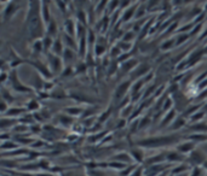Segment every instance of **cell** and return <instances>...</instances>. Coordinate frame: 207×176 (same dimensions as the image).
Masks as SVG:
<instances>
[{
  "label": "cell",
  "mask_w": 207,
  "mask_h": 176,
  "mask_svg": "<svg viewBox=\"0 0 207 176\" xmlns=\"http://www.w3.org/2000/svg\"><path fill=\"white\" fill-rule=\"evenodd\" d=\"M38 3L35 7H31L28 13V32L32 38H40L44 33L43 23H41V15L38 7Z\"/></svg>",
  "instance_id": "1"
},
{
  "label": "cell",
  "mask_w": 207,
  "mask_h": 176,
  "mask_svg": "<svg viewBox=\"0 0 207 176\" xmlns=\"http://www.w3.org/2000/svg\"><path fill=\"white\" fill-rule=\"evenodd\" d=\"M181 139L179 135H167V136H159V138H148V139H142L137 141V146L139 147H162V146H168L174 142H178Z\"/></svg>",
  "instance_id": "2"
},
{
  "label": "cell",
  "mask_w": 207,
  "mask_h": 176,
  "mask_svg": "<svg viewBox=\"0 0 207 176\" xmlns=\"http://www.w3.org/2000/svg\"><path fill=\"white\" fill-rule=\"evenodd\" d=\"M130 87H131V81L130 80H126L123 83H120L119 87H117L116 91H115V98L116 99H121L123 97H125V94L130 89Z\"/></svg>",
  "instance_id": "3"
},
{
  "label": "cell",
  "mask_w": 207,
  "mask_h": 176,
  "mask_svg": "<svg viewBox=\"0 0 207 176\" xmlns=\"http://www.w3.org/2000/svg\"><path fill=\"white\" fill-rule=\"evenodd\" d=\"M195 146L196 143L193 141H188V142H183L181 145L177 146V152H179L181 155L185 156L187 153H191L195 150Z\"/></svg>",
  "instance_id": "4"
},
{
  "label": "cell",
  "mask_w": 207,
  "mask_h": 176,
  "mask_svg": "<svg viewBox=\"0 0 207 176\" xmlns=\"http://www.w3.org/2000/svg\"><path fill=\"white\" fill-rule=\"evenodd\" d=\"M189 160L190 162H193L195 165H199V164H203L205 163V160H206V156L201 152V151H199V150H194L190 155H189Z\"/></svg>",
  "instance_id": "5"
},
{
  "label": "cell",
  "mask_w": 207,
  "mask_h": 176,
  "mask_svg": "<svg viewBox=\"0 0 207 176\" xmlns=\"http://www.w3.org/2000/svg\"><path fill=\"white\" fill-rule=\"evenodd\" d=\"M49 61H50V65L53 72H58L62 69V61L60 57H57L55 54H49Z\"/></svg>",
  "instance_id": "6"
},
{
  "label": "cell",
  "mask_w": 207,
  "mask_h": 176,
  "mask_svg": "<svg viewBox=\"0 0 207 176\" xmlns=\"http://www.w3.org/2000/svg\"><path fill=\"white\" fill-rule=\"evenodd\" d=\"M113 160H115V162H119V163H123V164H131L132 163V157H131V155H129V153H126V152H123V153H119V155H116V156H114L113 157Z\"/></svg>",
  "instance_id": "7"
},
{
  "label": "cell",
  "mask_w": 207,
  "mask_h": 176,
  "mask_svg": "<svg viewBox=\"0 0 207 176\" xmlns=\"http://www.w3.org/2000/svg\"><path fill=\"white\" fill-rule=\"evenodd\" d=\"M185 158V156L181 155L177 151H170L166 153V160H168L170 163H176V162H181Z\"/></svg>",
  "instance_id": "8"
},
{
  "label": "cell",
  "mask_w": 207,
  "mask_h": 176,
  "mask_svg": "<svg viewBox=\"0 0 207 176\" xmlns=\"http://www.w3.org/2000/svg\"><path fill=\"white\" fill-rule=\"evenodd\" d=\"M166 160V153H160V155H155L154 157H150L146 159V165H155V164H161L162 162Z\"/></svg>",
  "instance_id": "9"
},
{
  "label": "cell",
  "mask_w": 207,
  "mask_h": 176,
  "mask_svg": "<svg viewBox=\"0 0 207 176\" xmlns=\"http://www.w3.org/2000/svg\"><path fill=\"white\" fill-rule=\"evenodd\" d=\"M64 27H66V32L69 36L74 38L76 35V24L74 23L73 19H67L64 23Z\"/></svg>",
  "instance_id": "10"
},
{
  "label": "cell",
  "mask_w": 207,
  "mask_h": 176,
  "mask_svg": "<svg viewBox=\"0 0 207 176\" xmlns=\"http://www.w3.org/2000/svg\"><path fill=\"white\" fill-rule=\"evenodd\" d=\"M137 7H138V5H135V6H131L127 10H125V12L123 13V17H121V22H129L132 17H135Z\"/></svg>",
  "instance_id": "11"
},
{
  "label": "cell",
  "mask_w": 207,
  "mask_h": 176,
  "mask_svg": "<svg viewBox=\"0 0 207 176\" xmlns=\"http://www.w3.org/2000/svg\"><path fill=\"white\" fill-rule=\"evenodd\" d=\"M149 67L148 64H140L138 65V68H136L132 71V75H135V77H140V76H146V72L149 71Z\"/></svg>",
  "instance_id": "12"
},
{
  "label": "cell",
  "mask_w": 207,
  "mask_h": 176,
  "mask_svg": "<svg viewBox=\"0 0 207 176\" xmlns=\"http://www.w3.org/2000/svg\"><path fill=\"white\" fill-rule=\"evenodd\" d=\"M185 123H187V120L184 118L183 116H181V117H178V118L174 120V121L171 123L170 129H171V130H177V129H181L182 127H184V126H185Z\"/></svg>",
  "instance_id": "13"
},
{
  "label": "cell",
  "mask_w": 207,
  "mask_h": 176,
  "mask_svg": "<svg viewBox=\"0 0 207 176\" xmlns=\"http://www.w3.org/2000/svg\"><path fill=\"white\" fill-rule=\"evenodd\" d=\"M189 140H191L193 142L197 143V142H203L207 140V134H202V133H195L188 136Z\"/></svg>",
  "instance_id": "14"
},
{
  "label": "cell",
  "mask_w": 207,
  "mask_h": 176,
  "mask_svg": "<svg viewBox=\"0 0 207 176\" xmlns=\"http://www.w3.org/2000/svg\"><path fill=\"white\" fill-rule=\"evenodd\" d=\"M52 51H53V53H56V55L57 57H60L64 51H63V44L61 42V39H57L55 42H53V45H52Z\"/></svg>",
  "instance_id": "15"
},
{
  "label": "cell",
  "mask_w": 207,
  "mask_h": 176,
  "mask_svg": "<svg viewBox=\"0 0 207 176\" xmlns=\"http://www.w3.org/2000/svg\"><path fill=\"white\" fill-rule=\"evenodd\" d=\"M190 129L194 130V132H196V133L206 134V132H207V123H202V122L194 123V124L190 127Z\"/></svg>",
  "instance_id": "16"
},
{
  "label": "cell",
  "mask_w": 207,
  "mask_h": 176,
  "mask_svg": "<svg viewBox=\"0 0 207 176\" xmlns=\"http://www.w3.org/2000/svg\"><path fill=\"white\" fill-rule=\"evenodd\" d=\"M174 46H176V38H173V39H168V40H165V41L161 44L160 48H161V51H170V50L173 48Z\"/></svg>",
  "instance_id": "17"
},
{
  "label": "cell",
  "mask_w": 207,
  "mask_h": 176,
  "mask_svg": "<svg viewBox=\"0 0 207 176\" xmlns=\"http://www.w3.org/2000/svg\"><path fill=\"white\" fill-rule=\"evenodd\" d=\"M131 157L136 163H142L143 162V152L138 149H132L131 150Z\"/></svg>",
  "instance_id": "18"
},
{
  "label": "cell",
  "mask_w": 207,
  "mask_h": 176,
  "mask_svg": "<svg viewBox=\"0 0 207 176\" xmlns=\"http://www.w3.org/2000/svg\"><path fill=\"white\" fill-rule=\"evenodd\" d=\"M137 64H138V63H137L136 59H130L129 62H126V63H124V64L121 65V69H123L124 72H127V71H130V70H132V69H136V65H137Z\"/></svg>",
  "instance_id": "19"
},
{
  "label": "cell",
  "mask_w": 207,
  "mask_h": 176,
  "mask_svg": "<svg viewBox=\"0 0 207 176\" xmlns=\"http://www.w3.org/2000/svg\"><path fill=\"white\" fill-rule=\"evenodd\" d=\"M174 113H176V111L174 110H170V112L164 117V120L161 121V123H160V127H165V126H167V124H170V122L174 118Z\"/></svg>",
  "instance_id": "20"
},
{
  "label": "cell",
  "mask_w": 207,
  "mask_h": 176,
  "mask_svg": "<svg viewBox=\"0 0 207 176\" xmlns=\"http://www.w3.org/2000/svg\"><path fill=\"white\" fill-rule=\"evenodd\" d=\"M63 39H64V42H66V46L67 47H70L73 50H76V42L74 41V38L69 36L68 34H64Z\"/></svg>",
  "instance_id": "21"
},
{
  "label": "cell",
  "mask_w": 207,
  "mask_h": 176,
  "mask_svg": "<svg viewBox=\"0 0 207 176\" xmlns=\"http://www.w3.org/2000/svg\"><path fill=\"white\" fill-rule=\"evenodd\" d=\"M189 34L188 33H183V34H181V35H178V36H176V46H179V45H182L183 42H185L188 39H189Z\"/></svg>",
  "instance_id": "22"
},
{
  "label": "cell",
  "mask_w": 207,
  "mask_h": 176,
  "mask_svg": "<svg viewBox=\"0 0 207 176\" xmlns=\"http://www.w3.org/2000/svg\"><path fill=\"white\" fill-rule=\"evenodd\" d=\"M66 112L68 115H72V116H79L84 112V110L80 107H68V109H66Z\"/></svg>",
  "instance_id": "23"
},
{
  "label": "cell",
  "mask_w": 207,
  "mask_h": 176,
  "mask_svg": "<svg viewBox=\"0 0 207 176\" xmlns=\"http://www.w3.org/2000/svg\"><path fill=\"white\" fill-rule=\"evenodd\" d=\"M47 33H49V36H50V35L53 36V35H56V33H57V24H56L53 21H51L50 24H49V27H47Z\"/></svg>",
  "instance_id": "24"
},
{
  "label": "cell",
  "mask_w": 207,
  "mask_h": 176,
  "mask_svg": "<svg viewBox=\"0 0 207 176\" xmlns=\"http://www.w3.org/2000/svg\"><path fill=\"white\" fill-rule=\"evenodd\" d=\"M63 58H64V62L66 63H68L69 61H73L74 59V53H73V51H70V48H66L64 50V52H63Z\"/></svg>",
  "instance_id": "25"
},
{
  "label": "cell",
  "mask_w": 207,
  "mask_h": 176,
  "mask_svg": "<svg viewBox=\"0 0 207 176\" xmlns=\"http://www.w3.org/2000/svg\"><path fill=\"white\" fill-rule=\"evenodd\" d=\"M117 47L120 48V51H124V52H127L132 48V44L130 42H125V41H120L117 42Z\"/></svg>",
  "instance_id": "26"
},
{
  "label": "cell",
  "mask_w": 207,
  "mask_h": 176,
  "mask_svg": "<svg viewBox=\"0 0 207 176\" xmlns=\"http://www.w3.org/2000/svg\"><path fill=\"white\" fill-rule=\"evenodd\" d=\"M80 44V48H79V53H80V57H85V53H86V38H82L79 40Z\"/></svg>",
  "instance_id": "27"
},
{
  "label": "cell",
  "mask_w": 207,
  "mask_h": 176,
  "mask_svg": "<svg viewBox=\"0 0 207 176\" xmlns=\"http://www.w3.org/2000/svg\"><path fill=\"white\" fill-rule=\"evenodd\" d=\"M203 116H205V112H203V111H199V112L194 113L193 116H190L189 118H190L191 122H195V121H196V123H197L199 121H201V120L203 118Z\"/></svg>",
  "instance_id": "28"
},
{
  "label": "cell",
  "mask_w": 207,
  "mask_h": 176,
  "mask_svg": "<svg viewBox=\"0 0 207 176\" xmlns=\"http://www.w3.org/2000/svg\"><path fill=\"white\" fill-rule=\"evenodd\" d=\"M136 168H137V165L136 164H133V165H131V166H129V168H125L123 171H120L119 172V176H131L132 175V171L131 170H136Z\"/></svg>",
  "instance_id": "29"
},
{
  "label": "cell",
  "mask_w": 207,
  "mask_h": 176,
  "mask_svg": "<svg viewBox=\"0 0 207 176\" xmlns=\"http://www.w3.org/2000/svg\"><path fill=\"white\" fill-rule=\"evenodd\" d=\"M187 169H188V166L185 165V164H182V165H178V166H176L173 170H172V175H178V174H185V171H187Z\"/></svg>",
  "instance_id": "30"
},
{
  "label": "cell",
  "mask_w": 207,
  "mask_h": 176,
  "mask_svg": "<svg viewBox=\"0 0 207 176\" xmlns=\"http://www.w3.org/2000/svg\"><path fill=\"white\" fill-rule=\"evenodd\" d=\"M135 38H136V36H135V33H133V32H126V33L124 34L121 41H125V42H130V44H131V41L135 40Z\"/></svg>",
  "instance_id": "31"
},
{
  "label": "cell",
  "mask_w": 207,
  "mask_h": 176,
  "mask_svg": "<svg viewBox=\"0 0 207 176\" xmlns=\"http://www.w3.org/2000/svg\"><path fill=\"white\" fill-rule=\"evenodd\" d=\"M104 52H105V46L98 42V44L95 46V54L99 57V55H102Z\"/></svg>",
  "instance_id": "32"
},
{
  "label": "cell",
  "mask_w": 207,
  "mask_h": 176,
  "mask_svg": "<svg viewBox=\"0 0 207 176\" xmlns=\"http://www.w3.org/2000/svg\"><path fill=\"white\" fill-rule=\"evenodd\" d=\"M87 40H88V44H91V45L95 44L96 36H95V32L92 30V29H88L87 30Z\"/></svg>",
  "instance_id": "33"
},
{
  "label": "cell",
  "mask_w": 207,
  "mask_h": 176,
  "mask_svg": "<svg viewBox=\"0 0 207 176\" xmlns=\"http://www.w3.org/2000/svg\"><path fill=\"white\" fill-rule=\"evenodd\" d=\"M145 10H146V7L145 6H139V7H137V11H136V15H135V18H137V19H139V18H142L143 17V15H144V12H145Z\"/></svg>",
  "instance_id": "34"
},
{
  "label": "cell",
  "mask_w": 207,
  "mask_h": 176,
  "mask_svg": "<svg viewBox=\"0 0 207 176\" xmlns=\"http://www.w3.org/2000/svg\"><path fill=\"white\" fill-rule=\"evenodd\" d=\"M44 6H43V13H41V16L44 17V21L46 22V23H49L50 22V15H49V9H47V6H45V3L43 4Z\"/></svg>",
  "instance_id": "35"
},
{
  "label": "cell",
  "mask_w": 207,
  "mask_h": 176,
  "mask_svg": "<svg viewBox=\"0 0 207 176\" xmlns=\"http://www.w3.org/2000/svg\"><path fill=\"white\" fill-rule=\"evenodd\" d=\"M53 44H52V39H51V36H46L45 39H44V42H43V47L45 48V50H49L51 46H52Z\"/></svg>",
  "instance_id": "36"
},
{
  "label": "cell",
  "mask_w": 207,
  "mask_h": 176,
  "mask_svg": "<svg viewBox=\"0 0 207 176\" xmlns=\"http://www.w3.org/2000/svg\"><path fill=\"white\" fill-rule=\"evenodd\" d=\"M15 121L13 120H0V128H5V127H9L11 124H13Z\"/></svg>",
  "instance_id": "37"
},
{
  "label": "cell",
  "mask_w": 207,
  "mask_h": 176,
  "mask_svg": "<svg viewBox=\"0 0 207 176\" xmlns=\"http://www.w3.org/2000/svg\"><path fill=\"white\" fill-rule=\"evenodd\" d=\"M149 123H150V118H149V117H148V116H145L144 118L140 121V123L138 124V128H139V129H143L145 126H148Z\"/></svg>",
  "instance_id": "38"
},
{
  "label": "cell",
  "mask_w": 207,
  "mask_h": 176,
  "mask_svg": "<svg viewBox=\"0 0 207 176\" xmlns=\"http://www.w3.org/2000/svg\"><path fill=\"white\" fill-rule=\"evenodd\" d=\"M120 53H121L120 48H119V47H117V46H114V47L111 48L110 55H111V57H117V58H119V57H120Z\"/></svg>",
  "instance_id": "39"
},
{
  "label": "cell",
  "mask_w": 207,
  "mask_h": 176,
  "mask_svg": "<svg viewBox=\"0 0 207 176\" xmlns=\"http://www.w3.org/2000/svg\"><path fill=\"white\" fill-rule=\"evenodd\" d=\"M60 121H61L63 124H67V126H69V124L73 123V120L69 118V117H67V116H60Z\"/></svg>",
  "instance_id": "40"
},
{
  "label": "cell",
  "mask_w": 207,
  "mask_h": 176,
  "mask_svg": "<svg viewBox=\"0 0 207 176\" xmlns=\"http://www.w3.org/2000/svg\"><path fill=\"white\" fill-rule=\"evenodd\" d=\"M172 104H173L172 98H167V99L164 101V110H165V111L170 110V109H171V106H172Z\"/></svg>",
  "instance_id": "41"
},
{
  "label": "cell",
  "mask_w": 207,
  "mask_h": 176,
  "mask_svg": "<svg viewBox=\"0 0 207 176\" xmlns=\"http://www.w3.org/2000/svg\"><path fill=\"white\" fill-rule=\"evenodd\" d=\"M78 18H79V21H80L81 24H85V23H86V15H85L84 11H80V12L78 13Z\"/></svg>",
  "instance_id": "42"
},
{
  "label": "cell",
  "mask_w": 207,
  "mask_h": 176,
  "mask_svg": "<svg viewBox=\"0 0 207 176\" xmlns=\"http://www.w3.org/2000/svg\"><path fill=\"white\" fill-rule=\"evenodd\" d=\"M200 174H201V168H200V166H195V168L193 169L190 176H200Z\"/></svg>",
  "instance_id": "43"
},
{
  "label": "cell",
  "mask_w": 207,
  "mask_h": 176,
  "mask_svg": "<svg viewBox=\"0 0 207 176\" xmlns=\"http://www.w3.org/2000/svg\"><path fill=\"white\" fill-rule=\"evenodd\" d=\"M24 110H22V109H12V110H10L9 112H7V115H16V113H21V112H23Z\"/></svg>",
  "instance_id": "44"
},
{
  "label": "cell",
  "mask_w": 207,
  "mask_h": 176,
  "mask_svg": "<svg viewBox=\"0 0 207 176\" xmlns=\"http://www.w3.org/2000/svg\"><path fill=\"white\" fill-rule=\"evenodd\" d=\"M104 115H102V117H101V118H98L99 120V122H103L105 118H107V117H109L110 116V110L109 111H105V112H103Z\"/></svg>",
  "instance_id": "45"
},
{
  "label": "cell",
  "mask_w": 207,
  "mask_h": 176,
  "mask_svg": "<svg viewBox=\"0 0 207 176\" xmlns=\"http://www.w3.org/2000/svg\"><path fill=\"white\" fill-rule=\"evenodd\" d=\"M131 110H132V106H126V109L123 111V117H125V116H127V115H130V112H131Z\"/></svg>",
  "instance_id": "46"
},
{
  "label": "cell",
  "mask_w": 207,
  "mask_h": 176,
  "mask_svg": "<svg viewBox=\"0 0 207 176\" xmlns=\"http://www.w3.org/2000/svg\"><path fill=\"white\" fill-rule=\"evenodd\" d=\"M29 104H31V105L28 106V109H29V110H31V109H38V106H39V105H38V103H37V101H34V100H33V101H31Z\"/></svg>",
  "instance_id": "47"
},
{
  "label": "cell",
  "mask_w": 207,
  "mask_h": 176,
  "mask_svg": "<svg viewBox=\"0 0 207 176\" xmlns=\"http://www.w3.org/2000/svg\"><path fill=\"white\" fill-rule=\"evenodd\" d=\"M177 27H178V23H173V24L167 29V30H166V33H171L172 30H174V29H176Z\"/></svg>",
  "instance_id": "48"
},
{
  "label": "cell",
  "mask_w": 207,
  "mask_h": 176,
  "mask_svg": "<svg viewBox=\"0 0 207 176\" xmlns=\"http://www.w3.org/2000/svg\"><path fill=\"white\" fill-rule=\"evenodd\" d=\"M126 126V121L123 118L120 122H117V128H123V127H125Z\"/></svg>",
  "instance_id": "49"
},
{
  "label": "cell",
  "mask_w": 207,
  "mask_h": 176,
  "mask_svg": "<svg viewBox=\"0 0 207 176\" xmlns=\"http://www.w3.org/2000/svg\"><path fill=\"white\" fill-rule=\"evenodd\" d=\"M69 74H72V69H70V67L67 68V70L63 72V76H69Z\"/></svg>",
  "instance_id": "50"
},
{
  "label": "cell",
  "mask_w": 207,
  "mask_h": 176,
  "mask_svg": "<svg viewBox=\"0 0 207 176\" xmlns=\"http://www.w3.org/2000/svg\"><path fill=\"white\" fill-rule=\"evenodd\" d=\"M6 109V104L4 101H0V111H4Z\"/></svg>",
  "instance_id": "51"
},
{
  "label": "cell",
  "mask_w": 207,
  "mask_h": 176,
  "mask_svg": "<svg viewBox=\"0 0 207 176\" xmlns=\"http://www.w3.org/2000/svg\"><path fill=\"white\" fill-rule=\"evenodd\" d=\"M202 168H205V169L207 170V160H205V163L202 164Z\"/></svg>",
  "instance_id": "52"
},
{
  "label": "cell",
  "mask_w": 207,
  "mask_h": 176,
  "mask_svg": "<svg viewBox=\"0 0 207 176\" xmlns=\"http://www.w3.org/2000/svg\"><path fill=\"white\" fill-rule=\"evenodd\" d=\"M158 176H167V171H164L162 174H160V175H158Z\"/></svg>",
  "instance_id": "53"
},
{
  "label": "cell",
  "mask_w": 207,
  "mask_h": 176,
  "mask_svg": "<svg viewBox=\"0 0 207 176\" xmlns=\"http://www.w3.org/2000/svg\"><path fill=\"white\" fill-rule=\"evenodd\" d=\"M40 176H51V175H40Z\"/></svg>",
  "instance_id": "54"
},
{
  "label": "cell",
  "mask_w": 207,
  "mask_h": 176,
  "mask_svg": "<svg viewBox=\"0 0 207 176\" xmlns=\"http://www.w3.org/2000/svg\"><path fill=\"white\" fill-rule=\"evenodd\" d=\"M205 110H207V104H206V105H205Z\"/></svg>",
  "instance_id": "55"
},
{
  "label": "cell",
  "mask_w": 207,
  "mask_h": 176,
  "mask_svg": "<svg viewBox=\"0 0 207 176\" xmlns=\"http://www.w3.org/2000/svg\"><path fill=\"white\" fill-rule=\"evenodd\" d=\"M206 11H207V4H206Z\"/></svg>",
  "instance_id": "56"
}]
</instances>
